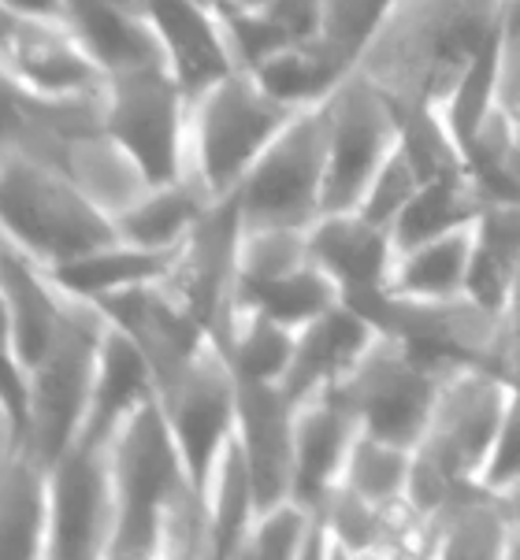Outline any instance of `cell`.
I'll use <instances>...</instances> for the list:
<instances>
[{"label":"cell","mask_w":520,"mask_h":560,"mask_svg":"<svg viewBox=\"0 0 520 560\" xmlns=\"http://www.w3.org/2000/svg\"><path fill=\"white\" fill-rule=\"evenodd\" d=\"M398 4L402 0H324L320 37L331 49L343 52L354 68H361V60L383 34V26L391 23V15L398 12Z\"/></svg>","instance_id":"e575fe53"},{"label":"cell","mask_w":520,"mask_h":560,"mask_svg":"<svg viewBox=\"0 0 520 560\" xmlns=\"http://www.w3.org/2000/svg\"><path fill=\"white\" fill-rule=\"evenodd\" d=\"M301 108L271 97L257 74L239 68L194 101L190 145L194 175L212 197H231L245 171L271 145V138L298 116Z\"/></svg>","instance_id":"277c9868"},{"label":"cell","mask_w":520,"mask_h":560,"mask_svg":"<svg viewBox=\"0 0 520 560\" xmlns=\"http://www.w3.org/2000/svg\"><path fill=\"white\" fill-rule=\"evenodd\" d=\"M472 264V226L431 238L416 249L398 253L391 271V290L402 298H461Z\"/></svg>","instance_id":"f546056e"},{"label":"cell","mask_w":520,"mask_h":560,"mask_svg":"<svg viewBox=\"0 0 520 560\" xmlns=\"http://www.w3.org/2000/svg\"><path fill=\"white\" fill-rule=\"evenodd\" d=\"M190 122L194 101L167 63L108 74L104 130L135 160L149 186H167L194 175L186 171V156L194 153Z\"/></svg>","instance_id":"5b68a950"},{"label":"cell","mask_w":520,"mask_h":560,"mask_svg":"<svg viewBox=\"0 0 520 560\" xmlns=\"http://www.w3.org/2000/svg\"><path fill=\"white\" fill-rule=\"evenodd\" d=\"M498 37H502V26H498V34L490 37L484 49L472 56L465 74H461L458 85L447 93V101L439 104V112L447 116L465 160H469V149L476 145L479 127H484L490 119V112L498 108Z\"/></svg>","instance_id":"836d02e7"},{"label":"cell","mask_w":520,"mask_h":560,"mask_svg":"<svg viewBox=\"0 0 520 560\" xmlns=\"http://www.w3.org/2000/svg\"><path fill=\"white\" fill-rule=\"evenodd\" d=\"M0 223L4 242L42 268L68 264L119 238L116 215L108 208H101L49 160H37L15 145H4L0 160Z\"/></svg>","instance_id":"3957f363"},{"label":"cell","mask_w":520,"mask_h":560,"mask_svg":"<svg viewBox=\"0 0 520 560\" xmlns=\"http://www.w3.org/2000/svg\"><path fill=\"white\" fill-rule=\"evenodd\" d=\"M520 275V205H487L472 226V264L465 298L479 308L509 316Z\"/></svg>","instance_id":"cb8c5ba5"},{"label":"cell","mask_w":520,"mask_h":560,"mask_svg":"<svg viewBox=\"0 0 520 560\" xmlns=\"http://www.w3.org/2000/svg\"><path fill=\"white\" fill-rule=\"evenodd\" d=\"M442 383L447 375L439 368L424 364L398 338L380 335L354 372L331 390L354 408L361 431L416 450L428 434Z\"/></svg>","instance_id":"ba28073f"},{"label":"cell","mask_w":520,"mask_h":560,"mask_svg":"<svg viewBox=\"0 0 520 560\" xmlns=\"http://www.w3.org/2000/svg\"><path fill=\"white\" fill-rule=\"evenodd\" d=\"M0 490H4V498H0L4 557H45V546H49V468L26 450H4Z\"/></svg>","instance_id":"d4e9b609"},{"label":"cell","mask_w":520,"mask_h":560,"mask_svg":"<svg viewBox=\"0 0 520 560\" xmlns=\"http://www.w3.org/2000/svg\"><path fill=\"white\" fill-rule=\"evenodd\" d=\"M135 4H146V0H135Z\"/></svg>","instance_id":"f6af8a7d"},{"label":"cell","mask_w":520,"mask_h":560,"mask_svg":"<svg viewBox=\"0 0 520 560\" xmlns=\"http://www.w3.org/2000/svg\"><path fill=\"white\" fill-rule=\"evenodd\" d=\"M398 112L391 93L357 68L327 97V178L324 212L361 208L386 156L398 149Z\"/></svg>","instance_id":"9c48e42d"},{"label":"cell","mask_w":520,"mask_h":560,"mask_svg":"<svg viewBox=\"0 0 520 560\" xmlns=\"http://www.w3.org/2000/svg\"><path fill=\"white\" fill-rule=\"evenodd\" d=\"M205 512H208V549L212 557H242L250 530L257 524V487L245 460V450L239 442V431L227 442L220 464L212 471V482L205 490Z\"/></svg>","instance_id":"4316f807"},{"label":"cell","mask_w":520,"mask_h":560,"mask_svg":"<svg viewBox=\"0 0 520 560\" xmlns=\"http://www.w3.org/2000/svg\"><path fill=\"white\" fill-rule=\"evenodd\" d=\"M175 256L178 249H146V245L116 238V242L101 245V249H90L68 264H56V268H45V271L53 275V282L63 293L97 305L101 298H112V293H119V290L167 279L175 268Z\"/></svg>","instance_id":"603a6c76"},{"label":"cell","mask_w":520,"mask_h":560,"mask_svg":"<svg viewBox=\"0 0 520 560\" xmlns=\"http://www.w3.org/2000/svg\"><path fill=\"white\" fill-rule=\"evenodd\" d=\"M108 453L116 476V535L108 557L212 553L205 498L186 471L160 394L119 427Z\"/></svg>","instance_id":"6da1fadb"},{"label":"cell","mask_w":520,"mask_h":560,"mask_svg":"<svg viewBox=\"0 0 520 560\" xmlns=\"http://www.w3.org/2000/svg\"><path fill=\"white\" fill-rule=\"evenodd\" d=\"M490 372H495L509 390L520 394V319L506 316L502 338H498L495 360H490Z\"/></svg>","instance_id":"ab89813d"},{"label":"cell","mask_w":520,"mask_h":560,"mask_svg":"<svg viewBox=\"0 0 520 560\" xmlns=\"http://www.w3.org/2000/svg\"><path fill=\"white\" fill-rule=\"evenodd\" d=\"M312 524H316V509L312 505H305V501H298V498L279 501V505L264 509L257 516L242 557H264V560L305 557Z\"/></svg>","instance_id":"d590c367"},{"label":"cell","mask_w":520,"mask_h":560,"mask_svg":"<svg viewBox=\"0 0 520 560\" xmlns=\"http://www.w3.org/2000/svg\"><path fill=\"white\" fill-rule=\"evenodd\" d=\"M157 394H160L157 372H153V364H149L146 349L108 319L104 338H101L97 375H93L90 412H86V423H82L79 442L112 445L119 427Z\"/></svg>","instance_id":"44dd1931"},{"label":"cell","mask_w":520,"mask_h":560,"mask_svg":"<svg viewBox=\"0 0 520 560\" xmlns=\"http://www.w3.org/2000/svg\"><path fill=\"white\" fill-rule=\"evenodd\" d=\"M71 298V293H68ZM108 327V316L93 301L71 298L68 319L60 335L34 368V408H31V431H26L23 450L45 468H53L63 453L79 442L82 423L90 412L93 375H97L101 338Z\"/></svg>","instance_id":"8992f818"},{"label":"cell","mask_w":520,"mask_h":560,"mask_svg":"<svg viewBox=\"0 0 520 560\" xmlns=\"http://www.w3.org/2000/svg\"><path fill=\"white\" fill-rule=\"evenodd\" d=\"M220 4H239V8H264L271 0H220Z\"/></svg>","instance_id":"b9f144b4"},{"label":"cell","mask_w":520,"mask_h":560,"mask_svg":"<svg viewBox=\"0 0 520 560\" xmlns=\"http://www.w3.org/2000/svg\"><path fill=\"white\" fill-rule=\"evenodd\" d=\"M375 338H380V330L361 312L338 301L327 312H320L316 319H309L305 327H298L294 360H290V372L282 378V390L298 405L331 390L354 372L357 360L372 349Z\"/></svg>","instance_id":"d6986e66"},{"label":"cell","mask_w":520,"mask_h":560,"mask_svg":"<svg viewBox=\"0 0 520 560\" xmlns=\"http://www.w3.org/2000/svg\"><path fill=\"white\" fill-rule=\"evenodd\" d=\"M327 178V101L301 108L271 138L234 189L245 231L312 226L324 215Z\"/></svg>","instance_id":"52a82bcc"},{"label":"cell","mask_w":520,"mask_h":560,"mask_svg":"<svg viewBox=\"0 0 520 560\" xmlns=\"http://www.w3.org/2000/svg\"><path fill=\"white\" fill-rule=\"evenodd\" d=\"M294 327L253 308H234L231 330L220 341L239 383H282L290 372V360H294Z\"/></svg>","instance_id":"4dcf8cb0"},{"label":"cell","mask_w":520,"mask_h":560,"mask_svg":"<svg viewBox=\"0 0 520 560\" xmlns=\"http://www.w3.org/2000/svg\"><path fill=\"white\" fill-rule=\"evenodd\" d=\"M413 479V450L398 442H386L380 434L361 431L354 442V453L346 460L343 482L349 490H357L372 505H405V493H409Z\"/></svg>","instance_id":"d6a6232c"},{"label":"cell","mask_w":520,"mask_h":560,"mask_svg":"<svg viewBox=\"0 0 520 560\" xmlns=\"http://www.w3.org/2000/svg\"><path fill=\"white\" fill-rule=\"evenodd\" d=\"M4 12L37 15V19H63V0H0Z\"/></svg>","instance_id":"60d3db41"},{"label":"cell","mask_w":520,"mask_h":560,"mask_svg":"<svg viewBox=\"0 0 520 560\" xmlns=\"http://www.w3.org/2000/svg\"><path fill=\"white\" fill-rule=\"evenodd\" d=\"M498 108L520 127V0H506L498 37Z\"/></svg>","instance_id":"f35d334b"},{"label":"cell","mask_w":520,"mask_h":560,"mask_svg":"<svg viewBox=\"0 0 520 560\" xmlns=\"http://www.w3.org/2000/svg\"><path fill=\"white\" fill-rule=\"evenodd\" d=\"M294 423L298 401L282 383H239V442L261 512L294 498Z\"/></svg>","instance_id":"9a60e30c"},{"label":"cell","mask_w":520,"mask_h":560,"mask_svg":"<svg viewBox=\"0 0 520 560\" xmlns=\"http://www.w3.org/2000/svg\"><path fill=\"white\" fill-rule=\"evenodd\" d=\"M116 535V476L108 445L74 442L49 468V546L53 560L108 557Z\"/></svg>","instance_id":"8fae6325"},{"label":"cell","mask_w":520,"mask_h":560,"mask_svg":"<svg viewBox=\"0 0 520 560\" xmlns=\"http://www.w3.org/2000/svg\"><path fill=\"white\" fill-rule=\"evenodd\" d=\"M506 0H402L361 60L386 93L442 104L502 26Z\"/></svg>","instance_id":"7a4b0ae2"},{"label":"cell","mask_w":520,"mask_h":560,"mask_svg":"<svg viewBox=\"0 0 520 560\" xmlns=\"http://www.w3.org/2000/svg\"><path fill=\"white\" fill-rule=\"evenodd\" d=\"M354 71H357L354 63H349L338 49H331L324 37L287 45V49L271 52L268 60L253 68L257 82L271 93V97L294 104V108L324 104Z\"/></svg>","instance_id":"83f0119b"},{"label":"cell","mask_w":520,"mask_h":560,"mask_svg":"<svg viewBox=\"0 0 520 560\" xmlns=\"http://www.w3.org/2000/svg\"><path fill=\"white\" fill-rule=\"evenodd\" d=\"M146 12L167 52V68L175 71L190 101L239 71L231 37H227L216 8L201 4V0H146Z\"/></svg>","instance_id":"e0dca14e"},{"label":"cell","mask_w":520,"mask_h":560,"mask_svg":"<svg viewBox=\"0 0 520 560\" xmlns=\"http://www.w3.org/2000/svg\"><path fill=\"white\" fill-rule=\"evenodd\" d=\"M242 212L239 201L216 197L208 212L197 220L190 238L178 245L175 268L167 275V287L190 305L216 341L227 338L239 308V260H242Z\"/></svg>","instance_id":"7c38bea8"},{"label":"cell","mask_w":520,"mask_h":560,"mask_svg":"<svg viewBox=\"0 0 520 560\" xmlns=\"http://www.w3.org/2000/svg\"><path fill=\"white\" fill-rule=\"evenodd\" d=\"M484 487L509 498L520 487V394H509L502 427L495 434V445H490V457L484 468Z\"/></svg>","instance_id":"74e56055"},{"label":"cell","mask_w":520,"mask_h":560,"mask_svg":"<svg viewBox=\"0 0 520 560\" xmlns=\"http://www.w3.org/2000/svg\"><path fill=\"white\" fill-rule=\"evenodd\" d=\"M361 434L354 416L335 390H324L298 405L294 423V498L316 509L343 482L346 460Z\"/></svg>","instance_id":"ffe728a7"},{"label":"cell","mask_w":520,"mask_h":560,"mask_svg":"<svg viewBox=\"0 0 520 560\" xmlns=\"http://www.w3.org/2000/svg\"><path fill=\"white\" fill-rule=\"evenodd\" d=\"M63 23L108 74L167 63L153 19L135 0H63Z\"/></svg>","instance_id":"7402d4cb"},{"label":"cell","mask_w":520,"mask_h":560,"mask_svg":"<svg viewBox=\"0 0 520 560\" xmlns=\"http://www.w3.org/2000/svg\"><path fill=\"white\" fill-rule=\"evenodd\" d=\"M160 405H164L175 442L183 450L186 471L205 498L227 442L239 431V378H234L220 341L205 346L194 364H186L175 378L160 386Z\"/></svg>","instance_id":"30bf717a"},{"label":"cell","mask_w":520,"mask_h":560,"mask_svg":"<svg viewBox=\"0 0 520 560\" xmlns=\"http://www.w3.org/2000/svg\"><path fill=\"white\" fill-rule=\"evenodd\" d=\"M71 298L53 282V275L23 249L4 242L0 253V312H4V349L26 368L42 364L49 346L68 319Z\"/></svg>","instance_id":"2e32d148"},{"label":"cell","mask_w":520,"mask_h":560,"mask_svg":"<svg viewBox=\"0 0 520 560\" xmlns=\"http://www.w3.org/2000/svg\"><path fill=\"white\" fill-rule=\"evenodd\" d=\"M201 4H208V8H216V4H220V0H201Z\"/></svg>","instance_id":"ee69618b"},{"label":"cell","mask_w":520,"mask_h":560,"mask_svg":"<svg viewBox=\"0 0 520 560\" xmlns=\"http://www.w3.org/2000/svg\"><path fill=\"white\" fill-rule=\"evenodd\" d=\"M312 260L338 282L343 298L391 290V271L398 260L391 226L368 220L365 212H324L309 226Z\"/></svg>","instance_id":"ac0fdd59"},{"label":"cell","mask_w":520,"mask_h":560,"mask_svg":"<svg viewBox=\"0 0 520 560\" xmlns=\"http://www.w3.org/2000/svg\"><path fill=\"white\" fill-rule=\"evenodd\" d=\"M484 194L472 183V175H453V178H435L416 189V197L405 205V212L394 220V249H416V245L453 234L461 226H476L484 215Z\"/></svg>","instance_id":"f1b7e54d"},{"label":"cell","mask_w":520,"mask_h":560,"mask_svg":"<svg viewBox=\"0 0 520 560\" xmlns=\"http://www.w3.org/2000/svg\"><path fill=\"white\" fill-rule=\"evenodd\" d=\"M420 186H424L420 175H416L413 160L405 156L402 138H398V149L386 156V164L380 167V175L372 178V186H368V194L357 212H365L368 220H375L383 226H394V220L405 212V205L413 201Z\"/></svg>","instance_id":"8d00e7d4"},{"label":"cell","mask_w":520,"mask_h":560,"mask_svg":"<svg viewBox=\"0 0 520 560\" xmlns=\"http://www.w3.org/2000/svg\"><path fill=\"white\" fill-rule=\"evenodd\" d=\"M509 319H520V275H517V290H513V305H509Z\"/></svg>","instance_id":"7bdbcfd3"},{"label":"cell","mask_w":520,"mask_h":560,"mask_svg":"<svg viewBox=\"0 0 520 560\" xmlns=\"http://www.w3.org/2000/svg\"><path fill=\"white\" fill-rule=\"evenodd\" d=\"M338 301H343V290H338V282L316 260L239 293V308L264 312V316L287 323L294 330L305 327L309 319H316L331 305H338Z\"/></svg>","instance_id":"1f68e13d"},{"label":"cell","mask_w":520,"mask_h":560,"mask_svg":"<svg viewBox=\"0 0 520 560\" xmlns=\"http://www.w3.org/2000/svg\"><path fill=\"white\" fill-rule=\"evenodd\" d=\"M212 201L216 197L201 186L197 175H186L167 186H149L138 201L116 212V231L123 242L146 245V249H178Z\"/></svg>","instance_id":"484cf974"},{"label":"cell","mask_w":520,"mask_h":560,"mask_svg":"<svg viewBox=\"0 0 520 560\" xmlns=\"http://www.w3.org/2000/svg\"><path fill=\"white\" fill-rule=\"evenodd\" d=\"M4 79L34 93H97L108 71L63 19L4 12Z\"/></svg>","instance_id":"5bb4252c"},{"label":"cell","mask_w":520,"mask_h":560,"mask_svg":"<svg viewBox=\"0 0 520 560\" xmlns=\"http://www.w3.org/2000/svg\"><path fill=\"white\" fill-rule=\"evenodd\" d=\"M97 308L146 349L149 364L157 372V386L175 378L186 364L201 357L205 346L216 341L201 316L164 279L101 298Z\"/></svg>","instance_id":"4fadbf2b"}]
</instances>
